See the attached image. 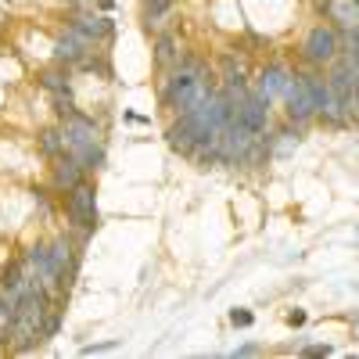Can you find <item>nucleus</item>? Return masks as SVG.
I'll use <instances>...</instances> for the list:
<instances>
[{
  "label": "nucleus",
  "mask_w": 359,
  "mask_h": 359,
  "mask_svg": "<svg viewBox=\"0 0 359 359\" xmlns=\"http://www.w3.org/2000/svg\"><path fill=\"white\" fill-rule=\"evenodd\" d=\"M255 352H259V348H255V345H241V348H237V352H233V355H255Z\"/></svg>",
  "instance_id": "24"
},
{
  "label": "nucleus",
  "mask_w": 359,
  "mask_h": 359,
  "mask_svg": "<svg viewBox=\"0 0 359 359\" xmlns=\"http://www.w3.org/2000/svg\"><path fill=\"white\" fill-rule=\"evenodd\" d=\"M83 162L72 155V151H62L54 158V187L57 191H72V187H79L83 184Z\"/></svg>",
  "instance_id": "8"
},
{
  "label": "nucleus",
  "mask_w": 359,
  "mask_h": 359,
  "mask_svg": "<svg viewBox=\"0 0 359 359\" xmlns=\"http://www.w3.org/2000/svg\"><path fill=\"white\" fill-rule=\"evenodd\" d=\"M355 327H359V316H355Z\"/></svg>",
  "instance_id": "25"
},
{
  "label": "nucleus",
  "mask_w": 359,
  "mask_h": 359,
  "mask_svg": "<svg viewBox=\"0 0 359 359\" xmlns=\"http://www.w3.org/2000/svg\"><path fill=\"white\" fill-rule=\"evenodd\" d=\"M69 219L83 233H90L97 226V201H94V187L90 184H79V187L69 191Z\"/></svg>",
  "instance_id": "4"
},
{
  "label": "nucleus",
  "mask_w": 359,
  "mask_h": 359,
  "mask_svg": "<svg viewBox=\"0 0 359 359\" xmlns=\"http://www.w3.org/2000/svg\"><path fill=\"white\" fill-rule=\"evenodd\" d=\"M287 76H291V72H287L284 65H277V62H273V65H266V69L259 72V86H255V90H259V94H262L266 101H273V97H284Z\"/></svg>",
  "instance_id": "10"
},
{
  "label": "nucleus",
  "mask_w": 359,
  "mask_h": 359,
  "mask_svg": "<svg viewBox=\"0 0 359 359\" xmlns=\"http://www.w3.org/2000/svg\"><path fill=\"white\" fill-rule=\"evenodd\" d=\"M172 11V0H144V25L155 29L162 25V18Z\"/></svg>",
  "instance_id": "14"
},
{
  "label": "nucleus",
  "mask_w": 359,
  "mask_h": 359,
  "mask_svg": "<svg viewBox=\"0 0 359 359\" xmlns=\"http://www.w3.org/2000/svg\"><path fill=\"white\" fill-rule=\"evenodd\" d=\"M230 323H233V327H252V313H248V309H233V313H230Z\"/></svg>",
  "instance_id": "19"
},
{
  "label": "nucleus",
  "mask_w": 359,
  "mask_h": 359,
  "mask_svg": "<svg viewBox=\"0 0 359 359\" xmlns=\"http://www.w3.org/2000/svg\"><path fill=\"white\" fill-rule=\"evenodd\" d=\"M313 4H316L320 15H331V11H334V0H313Z\"/></svg>",
  "instance_id": "22"
},
{
  "label": "nucleus",
  "mask_w": 359,
  "mask_h": 359,
  "mask_svg": "<svg viewBox=\"0 0 359 359\" xmlns=\"http://www.w3.org/2000/svg\"><path fill=\"white\" fill-rule=\"evenodd\" d=\"M284 104H287V118L294 126L309 123L316 115L313 108V97H309V86H306V72H291L287 76V86H284Z\"/></svg>",
  "instance_id": "3"
},
{
  "label": "nucleus",
  "mask_w": 359,
  "mask_h": 359,
  "mask_svg": "<svg viewBox=\"0 0 359 359\" xmlns=\"http://www.w3.org/2000/svg\"><path fill=\"white\" fill-rule=\"evenodd\" d=\"M69 29H76V33L86 36L90 43H97V40H108L115 33V22L111 18H97V15H72Z\"/></svg>",
  "instance_id": "9"
},
{
  "label": "nucleus",
  "mask_w": 359,
  "mask_h": 359,
  "mask_svg": "<svg viewBox=\"0 0 359 359\" xmlns=\"http://www.w3.org/2000/svg\"><path fill=\"white\" fill-rule=\"evenodd\" d=\"M338 29L331 25H313L306 40H302V57L309 65H331L334 57H338Z\"/></svg>",
  "instance_id": "2"
},
{
  "label": "nucleus",
  "mask_w": 359,
  "mask_h": 359,
  "mask_svg": "<svg viewBox=\"0 0 359 359\" xmlns=\"http://www.w3.org/2000/svg\"><path fill=\"white\" fill-rule=\"evenodd\" d=\"M348 57H352V65L359 69V25L348 29Z\"/></svg>",
  "instance_id": "18"
},
{
  "label": "nucleus",
  "mask_w": 359,
  "mask_h": 359,
  "mask_svg": "<svg viewBox=\"0 0 359 359\" xmlns=\"http://www.w3.org/2000/svg\"><path fill=\"white\" fill-rule=\"evenodd\" d=\"M155 62L158 65H176L180 62V50H176V36L172 33H158V40H155Z\"/></svg>",
  "instance_id": "13"
},
{
  "label": "nucleus",
  "mask_w": 359,
  "mask_h": 359,
  "mask_svg": "<svg viewBox=\"0 0 359 359\" xmlns=\"http://www.w3.org/2000/svg\"><path fill=\"white\" fill-rule=\"evenodd\" d=\"M115 348V341H104V345H86L83 348V355H94V352H111Z\"/></svg>",
  "instance_id": "21"
},
{
  "label": "nucleus",
  "mask_w": 359,
  "mask_h": 359,
  "mask_svg": "<svg viewBox=\"0 0 359 359\" xmlns=\"http://www.w3.org/2000/svg\"><path fill=\"white\" fill-rule=\"evenodd\" d=\"M62 137H65V151H79V147L97 140V123L83 111H69L62 123Z\"/></svg>",
  "instance_id": "5"
},
{
  "label": "nucleus",
  "mask_w": 359,
  "mask_h": 359,
  "mask_svg": "<svg viewBox=\"0 0 359 359\" xmlns=\"http://www.w3.org/2000/svg\"><path fill=\"white\" fill-rule=\"evenodd\" d=\"M90 47L94 43H90L86 36H79L76 29L65 25V33L54 40V62L57 65H83V57L90 54Z\"/></svg>",
  "instance_id": "7"
},
{
  "label": "nucleus",
  "mask_w": 359,
  "mask_h": 359,
  "mask_svg": "<svg viewBox=\"0 0 359 359\" xmlns=\"http://www.w3.org/2000/svg\"><path fill=\"white\" fill-rule=\"evenodd\" d=\"M40 86L47 90V94H54V97H65V101H72L69 65H57V69H47V72H40Z\"/></svg>",
  "instance_id": "11"
},
{
  "label": "nucleus",
  "mask_w": 359,
  "mask_h": 359,
  "mask_svg": "<svg viewBox=\"0 0 359 359\" xmlns=\"http://www.w3.org/2000/svg\"><path fill=\"white\" fill-rule=\"evenodd\" d=\"M165 137H169V144L176 147V151H184V155H191V151H194V130H191V123H187L184 115H180L176 123L169 126V133H165Z\"/></svg>",
  "instance_id": "12"
},
{
  "label": "nucleus",
  "mask_w": 359,
  "mask_h": 359,
  "mask_svg": "<svg viewBox=\"0 0 359 359\" xmlns=\"http://www.w3.org/2000/svg\"><path fill=\"white\" fill-rule=\"evenodd\" d=\"M334 348L331 345H309V348H302V355H313V359H327Z\"/></svg>",
  "instance_id": "20"
},
{
  "label": "nucleus",
  "mask_w": 359,
  "mask_h": 359,
  "mask_svg": "<svg viewBox=\"0 0 359 359\" xmlns=\"http://www.w3.org/2000/svg\"><path fill=\"white\" fill-rule=\"evenodd\" d=\"M40 151L50 155V158L62 155V151H65V137H62V130H43V133H40Z\"/></svg>",
  "instance_id": "16"
},
{
  "label": "nucleus",
  "mask_w": 359,
  "mask_h": 359,
  "mask_svg": "<svg viewBox=\"0 0 359 359\" xmlns=\"http://www.w3.org/2000/svg\"><path fill=\"white\" fill-rule=\"evenodd\" d=\"M208 90H216V86H212V79H208L205 65L198 62V57H184V62L169 72V79L162 86V101L176 111H187L191 104H198L208 94Z\"/></svg>",
  "instance_id": "1"
},
{
  "label": "nucleus",
  "mask_w": 359,
  "mask_h": 359,
  "mask_svg": "<svg viewBox=\"0 0 359 359\" xmlns=\"http://www.w3.org/2000/svg\"><path fill=\"white\" fill-rule=\"evenodd\" d=\"M8 331H11V302L0 291V334H8Z\"/></svg>",
  "instance_id": "17"
},
{
  "label": "nucleus",
  "mask_w": 359,
  "mask_h": 359,
  "mask_svg": "<svg viewBox=\"0 0 359 359\" xmlns=\"http://www.w3.org/2000/svg\"><path fill=\"white\" fill-rule=\"evenodd\" d=\"M79 162H83V169L86 172H94V169H101L104 165V147L94 140V144H86V147H79V151H72Z\"/></svg>",
  "instance_id": "15"
},
{
  "label": "nucleus",
  "mask_w": 359,
  "mask_h": 359,
  "mask_svg": "<svg viewBox=\"0 0 359 359\" xmlns=\"http://www.w3.org/2000/svg\"><path fill=\"white\" fill-rule=\"evenodd\" d=\"M287 323H291V327H302V323H306V313H302V309L287 313Z\"/></svg>",
  "instance_id": "23"
},
{
  "label": "nucleus",
  "mask_w": 359,
  "mask_h": 359,
  "mask_svg": "<svg viewBox=\"0 0 359 359\" xmlns=\"http://www.w3.org/2000/svg\"><path fill=\"white\" fill-rule=\"evenodd\" d=\"M237 123L241 126H248L255 137H262L266 133V126H269V101L259 94H245L241 101H237Z\"/></svg>",
  "instance_id": "6"
}]
</instances>
